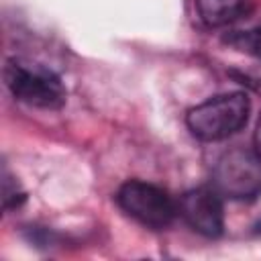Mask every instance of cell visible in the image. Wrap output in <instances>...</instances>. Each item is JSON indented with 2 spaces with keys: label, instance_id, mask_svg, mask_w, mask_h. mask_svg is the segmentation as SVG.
Listing matches in <instances>:
<instances>
[{
  "label": "cell",
  "instance_id": "obj_5",
  "mask_svg": "<svg viewBox=\"0 0 261 261\" xmlns=\"http://www.w3.org/2000/svg\"><path fill=\"white\" fill-rule=\"evenodd\" d=\"M177 214L200 234L218 237L224 228V208L216 188L188 190L177 202Z\"/></svg>",
  "mask_w": 261,
  "mask_h": 261
},
{
  "label": "cell",
  "instance_id": "obj_3",
  "mask_svg": "<svg viewBox=\"0 0 261 261\" xmlns=\"http://www.w3.org/2000/svg\"><path fill=\"white\" fill-rule=\"evenodd\" d=\"M116 204L126 216L153 230L167 228L177 214V204L167 192L141 179L124 181L116 192Z\"/></svg>",
  "mask_w": 261,
  "mask_h": 261
},
{
  "label": "cell",
  "instance_id": "obj_6",
  "mask_svg": "<svg viewBox=\"0 0 261 261\" xmlns=\"http://www.w3.org/2000/svg\"><path fill=\"white\" fill-rule=\"evenodd\" d=\"M196 4L200 16L214 27L232 20L243 8V0H196Z\"/></svg>",
  "mask_w": 261,
  "mask_h": 261
},
{
  "label": "cell",
  "instance_id": "obj_4",
  "mask_svg": "<svg viewBox=\"0 0 261 261\" xmlns=\"http://www.w3.org/2000/svg\"><path fill=\"white\" fill-rule=\"evenodd\" d=\"M214 188L230 200H253L261 194V155L243 147L228 149L214 167Z\"/></svg>",
  "mask_w": 261,
  "mask_h": 261
},
{
  "label": "cell",
  "instance_id": "obj_7",
  "mask_svg": "<svg viewBox=\"0 0 261 261\" xmlns=\"http://www.w3.org/2000/svg\"><path fill=\"white\" fill-rule=\"evenodd\" d=\"M226 41L232 47H237V49H241L245 53H251L255 57H261V24L255 27V29H251V31L232 33V35L226 37Z\"/></svg>",
  "mask_w": 261,
  "mask_h": 261
},
{
  "label": "cell",
  "instance_id": "obj_2",
  "mask_svg": "<svg viewBox=\"0 0 261 261\" xmlns=\"http://www.w3.org/2000/svg\"><path fill=\"white\" fill-rule=\"evenodd\" d=\"M4 82L16 100L35 108L57 110L67 98L59 75L39 63L10 59L4 67Z\"/></svg>",
  "mask_w": 261,
  "mask_h": 261
},
{
  "label": "cell",
  "instance_id": "obj_1",
  "mask_svg": "<svg viewBox=\"0 0 261 261\" xmlns=\"http://www.w3.org/2000/svg\"><path fill=\"white\" fill-rule=\"evenodd\" d=\"M249 98L243 92L212 96L188 110L190 133L200 141H222L239 133L249 118Z\"/></svg>",
  "mask_w": 261,
  "mask_h": 261
},
{
  "label": "cell",
  "instance_id": "obj_8",
  "mask_svg": "<svg viewBox=\"0 0 261 261\" xmlns=\"http://www.w3.org/2000/svg\"><path fill=\"white\" fill-rule=\"evenodd\" d=\"M4 196H2V200H4V208L8 210V208H18L22 202H24V192L20 190V186H18V181L16 179H12L10 177V173L4 169Z\"/></svg>",
  "mask_w": 261,
  "mask_h": 261
},
{
  "label": "cell",
  "instance_id": "obj_9",
  "mask_svg": "<svg viewBox=\"0 0 261 261\" xmlns=\"http://www.w3.org/2000/svg\"><path fill=\"white\" fill-rule=\"evenodd\" d=\"M255 151L261 155V116H259V120H257V126H255Z\"/></svg>",
  "mask_w": 261,
  "mask_h": 261
}]
</instances>
